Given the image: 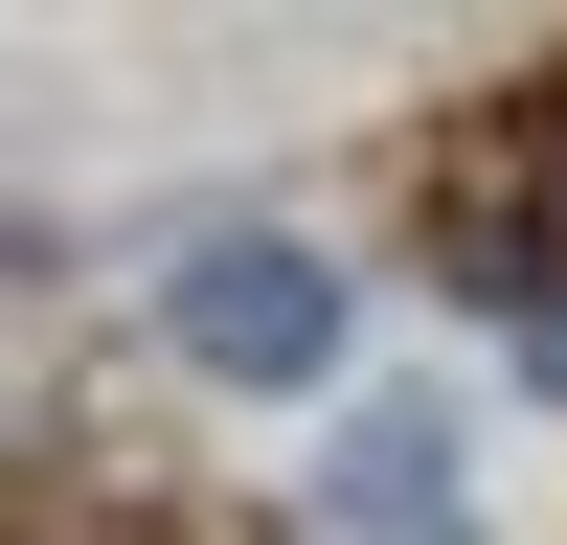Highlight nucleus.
Here are the masks:
<instances>
[{
	"instance_id": "f257e3e1",
	"label": "nucleus",
	"mask_w": 567,
	"mask_h": 545,
	"mask_svg": "<svg viewBox=\"0 0 567 545\" xmlns=\"http://www.w3.org/2000/svg\"><path fill=\"white\" fill-rule=\"evenodd\" d=\"M159 341L205 363V387H318V363H341V272H318L296 227H205V250L159 272Z\"/></svg>"
},
{
	"instance_id": "7ed1b4c3",
	"label": "nucleus",
	"mask_w": 567,
	"mask_h": 545,
	"mask_svg": "<svg viewBox=\"0 0 567 545\" xmlns=\"http://www.w3.org/2000/svg\"><path fill=\"white\" fill-rule=\"evenodd\" d=\"M523 363H545V387H567V296H523Z\"/></svg>"
},
{
	"instance_id": "f03ea898",
	"label": "nucleus",
	"mask_w": 567,
	"mask_h": 545,
	"mask_svg": "<svg viewBox=\"0 0 567 545\" xmlns=\"http://www.w3.org/2000/svg\"><path fill=\"white\" fill-rule=\"evenodd\" d=\"M341 523L454 545V432H432V409H363V432H341Z\"/></svg>"
}]
</instances>
